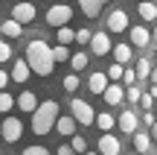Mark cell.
Listing matches in <instances>:
<instances>
[{
    "label": "cell",
    "mask_w": 157,
    "mask_h": 155,
    "mask_svg": "<svg viewBox=\"0 0 157 155\" xmlns=\"http://www.w3.org/2000/svg\"><path fill=\"white\" fill-rule=\"evenodd\" d=\"M131 50H134L131 44H117V47L111 50V53H113V62H117V64H128V62H131V56H134Z\"/></svg>",
    "instance_id": "e0dca14e"
},
{
    "label": "cell",
    "mask_w": 157,
    "mask_h": 155,
    "mask_svg": "<svg viewBox=\"0 0 157 155\" xmlns=\"http://www.w3.org/2000/svg\"><path fill=\"white\" fill-rule=\"evenodd\" d=\"M90 50H93L96 56H108V53L113 50L111 35H108V32H93V38H90Z\"/></svg>",
    "instance_id": "8fae6325"
},
{
    "label": "cell",
    "mask_w": 157,
    "mask_h": 155,
    "mask_svg": "<svg viewBox=\"0 0 157 155\" xmlns=\"http://www.w3.org/2000/svg\"><path fill=\"white\" fill-rule=\"evenodd\" d=\"M61 85H64V91H67V94H76L82 82H78V76H76V73H67V76H64V82H61Z\"/></svg>",
    "instance_id": "4316f807"
},
{
    "label": "cell",
    "mask_w": 157,
    "mask_h": 155,
    "mask_svg": "<svg viewBox=\"0 0 157 155\" xmlns=\"http://www.w3.org/2000/svg\"><path fill=\"white\" fill-rule=\"evenodd\" d=\"M137 123H140V117H137V111H131V108L119 111V117H117L119 132H125V135H134L137 132Z\"/></svg>",
    "instance_id": "9c48e42d"
},
{
    "label": "cell",
    "mask_w": 157,
    "mask_h": 155,
    "mask_svg": "<svg viewBox=\"0 0 157 155\" xmlns=\"http://www.w3.org/2000/svg\"><path fill=\"white\" fill-rule=\"evenodd\" d=\"M15 3H23V0H15Z\"/></svg>",
    "instance_id": "f6af8a7d"
},
{
    "label": "cell",
    "mask_w": 157,
    "mask_h": 155,
    "mask_svg": "<svg viewBox=\"0 0 157 155\" xmlns=\"http://www.w3.org/2000/svg\"><path fill=\"white\" fill-rule=\"evenodd\" d=\"M111 85V79H108V73H90V79H87V88L93 94H105V88Z\"/></svg>",
    "instance_id": "2e32d148"
},
{
    "label": "cell",
    "mask_w": 157,
    "mask_h": 155,
    "mask_svg": "<svg viewBox=\"0 0 157 155\" xmlns=\"http://www.w3.org/2000/svg\"><path fill=\"white\" fill-rule=\"evenodd\" d=\"M90 38H93V32L90 29H76V44H90Z\"/></svg>",
    "instance_id": "836d02e7"
},
{
    "label": "cell",
    "mask_w": 157,
    "mask_h": 155,
    "mask_svg": "<svg viewBox=\"0 0 157 155\" xmlns=\"http://www.w3.org/2000/svg\"><path fill=\"white\" fill-rule=\"evenodd\" d=\"M131 47H140V50H146L148 41H151V32H148L146 27H131Z\"/></svg>",
    "instance_id": "4fadbf2b"
},
{
    "label": "cell",
    "mask_w": 157,
    "mask_h": 155,
    "mask_svg": "<svg viewBox=\"0 0 157 155\" xmlns=\"http://www.w3.org/2000/svg\"><path fill=\"white\" fill-rule=\"evenodd\" d=\"M21 155H50V149H47V146H41V144H32V146H26Z\"/></svg>",
    "instance_id": "d6a6232c"
},
{
    "label": "cell",
    "mask_w": 157,
    "mask_h": 155,
    "mask_svg": "<svg viewBox=\"0 0 157 155\" xmlns=\"http://www.w3.org/2000/svg\"><path fill=\"white\" fill-rule=\"evenodd\" d=\"M148 79H151V85H157V67L151 70V76H148Z\"/></svg>",
    "instance_id": "ab89813d"
},
{
    "label": "cell",
    "mask_w": 157,
    "mask_h": 155,
    "mask_svg": "<svg viewBox=\"0 0 157 155\" xmlns=\"http://www.w3.org/2000/svg\"><path fill=\"white\" fill-rule=\"evenodd\" d=\"M151 141H157V123L151 126Z\"/></svg>",
    "instance_id": "60d3db41"
},
{
    "label": "cell",
    "mask_w": 157,
    "mask_h": 155,
    "mask_svg": "<svg viewBox=\"0 0 157 155\" xmlns=\"http://www.w3.org/2000/svg\"><path fill=\"white\" fill-rule=\"evenodd\" d=\"M32 76V67L26 64V59H17L15 64H12V79L21 82V85H26V79Z\"/></svg>",
    "instance_id": "5bb4252c"
},
{
    "label": "cell",
    "mask_w": 157,
    "mask_h": 155,
    "mask_svg": "<svg viewBox=\"0 0 157 155\" xmlns=\"http://www.w3.org/2000/svg\"><path fill=\"white\" fill-rule=\"evenodd\" d=\"M154 59H157V56H154Z\"/></svg>",
    "instance_id": "f907efd6"
},
{
    "label": "cell",
    "mask_w": 157,
    "mask_h": 155,
    "mask_svg": "<svg viewBox=\"0 0 157 155\" xmlns=\"http://www.w3.org/2000/svg\"><path fill=\"white\" fill-rule=\"evenodd\" d=\"M87 62H90L87 53H73V56H70V67H73V73L84 70V67H87Z\"/></svg>",
    "instance_id": "cb8c5ba5"
},
{
    "label": "cell",
    "mask_w": 157,
    "mask_h": 155,
    "mask_svg": "<svg viewBox=\"0 0 157 155\" xmlns=\"http://www.w3.org/2000/svg\"><path fill=\"white\" fill-rule=\"evenodd\" d=\"M78 6H82V12L87 18H96L102 12V6H105V0H78Z\"/></svg>",
    "instance_id": "d6986e66"
},
{
    "label": "cell",
    "mask_w": 157,
    "mask_h": 155,
    "mask_svg": "<svg viewBox=\"0 0 157 155\" xmlns=\"http://www.w3.org/2000/svg\"><path fill=\"white\" fill-rule=\"evenodd\" d=\"M96 126H99V129H102V135H105V132H111V129L117 126V117L108 114V111H99V114H96Z\"/></svg>",
    "instance_id": "44dd1931"
},
{
    "label": "cell",
    "mask_w": 157,
    "mask_h": 155,
    "mask_svg": "<svg viewBox=\"0 0 157 155\" xmlns=\"http://www.w3.org/2000/svg\"><path fill=\"white\" fill-rule=\"evenodd\" d=\"M122 82H125L128 88H134L137 82H140V79H137V70H128V67H125V76H122Z\"/></svg>",
    "instance_id": "e575fe53"
},
{
    "label": "cell",
    "mask_w": 157,
    "mask_h": 155,
    "mask_svg": "<svg viewBox=\"0 0 157 155\" xmlns=\"http://www.w3.org/2000/svg\"><path fill=\"white\" fill-rule=\"evenodd\" d=\"M140 97H143V88H140V85L125 88V100H131V103H140Z\"/></svg>",
    "instance_id": "4dcf8cb0"
},
{
    "label": "cell",
    "mask_w": 157,
    "mask_h": 155,
    "mask_svg": "<svg viewBox=\"0 0 157 155\" xmlns=\"http://www.w3.org/2000/svg\"><path fill=\"white\" fill-rule=\"evenodd\" d=\"M9 59H12V44L0 38V64H3V62H9Z\"/></svg>",
    "instance_id": "1f68e13d"
},
{
    "label": "cell",
    "mask_w": 157,
    "mask_h": 155,
    "mask_svg": "<svg viewBox=\"0 0 157 155\" xmlns=\"http://www.w3.org/2000/svg\"><path fill=\"white\" fill-rule=\"evenodd\" d=\"M96 152L99 155H119L122 152V144H119V138L113 132H105L99 141H96Z\"/></svg>",
    "instance_id": "52a82bcc"
},
{
    "label": "cell",
    "mask_w": 157,
    "mask_h": 155,
    "mask_svg": "<svg viewBox=\"0 0 157 155\" xmlns=\"http://www.w3.org/2000/svg\"><path fill=\"white\" fill-rule=\"evenodd\" d=\"M70 146H73L76 155H84V152H87V141H84L82 135H73V138H70Z\"/></svg>",
    "instance_id": "83f0119b"
},
{
    "label": "cell",
    "mask_w": 157,
    "mask_h": 155,
    "mask_svg": "<svg viewBox=\"0 0 157 155\" xmlns=\"http://www.w3.org/2000/svg\"><path fill=\"white\" fill-rule=\"evenodd\" d=\"M140 105L146 111H154V97H151V94H143V97H140Z\"/></svg>",
    "instance_id": "d590c367"
},
{
    "label": "cell",
    "mask_w": 157,
    "mask_h": 155,
    "mask_svg": "<svg viewBox=\"0 0 157 155\" xmlns=\"http://www.w3.org/2000/svg\"><path fill=\"white\" fill-rule=\"evenodd\" d=\"M134 70H137V79L146 82L148 76H151V70H154V67H151V62H148V59H137V67H134Z\"/></svg>",
    "instance_id": "603a6c76"
},
{
    "label": "cell",
    "mask_w": 157,
    "mask_h": 155,
    "mask_svg": "<svg viewBox=\"0 0 157 155\" xmlns=\"http://www.w3.org/2000/svg\"><path fill=\"white\" fill-rule=\"evenodd\" d=\"M9 79H12V73H6V70L0 67V91H6V85H9Z\"/></svg>",
    "instance_id": "8d00e7d4"
},
{
    "label": "cell",
    "mask_w": 157,
    "mask_h": 155,
    "mask_svg": "<svg viewBox=\"0 0 157 155\" xmlns=\"http://www.w3.org/2000/svg\"><path fill=\"white\" fill-rule=\"evenodd\" d=\"M105 3H111V0H105Z\"/></svg>",
    "instance_id": "bcb514c9"
},
{
    "label": "cell",
    "mask_w": 157,
    "mask_h": 155,
    "mask_svg": "<svg viewBox=\"0 0 157 155\" xmlns=\"http://www.w3.org/2000/svg\"><path fill=\"white\" fill-rule=\"evenodd\" d=\"M61 3H67V0H61Z\"/></svg>",
    "instance_id": "7dc6e473"
},
{
    "label": "cell",
    "mask_w": 157,
    "mask_h": 155,
    "mask_svg": "<svg viewBox=\"0 0 157 155\" xmlns=\"http://www.w3.org/2000/svg\"><path fill=\"white\" fill-rule=\"evenodd\" d=\"M137 3H143V0H137Z\"/></svg>",
    "instance_id": "c3c4849f"
},
{
    "label": "cell",
    "mask_w": 157,
    "mask_h": 155,
    "mask_svg": "<svg viewBox=\"0 0 157 155\" xmlns=\"http://www.w3.org/2000/svg\"><path fill=\"white\" fill-rule=\"evenodd\" d=\"M35 15H38V9H35L32 0H23V3H15V6H12V18H15L21 27L32 23V21H35Z\"/></svg>",
    "instance_id": "8992f818"
},
{
    "label": "cell",
    "mask_w": 157,
    "mask_h": 155,
    "mask_svg": "<svg viewBox=\"0 0 157 155\" xmlns=\"http://www.w3.org/2000/svg\"><path fill=\"white\" fill-rule=\"evenodd\" d=\"M70 41H76V32H73L70 27H61V29H58V44H64V47H67Z\"/></svg>",
    "instance_id": "f1b7e54d"
},
{
    "label": "cell",
    "mask_w": 157,
    "mask_h": 155,
    "mask_svg": "<svg viewBox=\"0 0 157 155\" xmlns=\"http://www.w3.org/2000/svg\"><path fill=\"white\" fill-rule=\"evenodd\" d=\"M32 3H35V0H32Z\"/></svg>",
    "instance_id": "681fc988"
},
{
    "label": "cell",
    "mask_w": 157,
    "mask_h": 155,
    "mask_svg": "<svg viewBox=\"0 0 157 155\" xmlns=\"http://www.w3.org/2000/svg\"><path fill=\"white\" fill-rule=\"evenodd\" d=\"M70 114H73L76 123H82V126L96 123V111L90 108V103H84V100H78V97H70Z\"/></svg>",
    "instance_id": "3957f363"
},
{
    "label": "cell",
    "mask_w": 157,
    "mask_h": 155,
    "mask_svg": "<svg viewBox=\"0 0 157 155\" xmlns=\"http://www.w3.org/2000/svg\"><path fill=\"white\" fill-rule=\"evenodd\" d=\"M137 12H140L143 21H157V3H151V0H143Z\"/></svg>",
    "instance_id": "7402d4cb"
},
{
    "label": "cell",
    "mask_w": 157,
    "mask_h": 155,
    "mask_svg": "<svg viewBox=\"0 0 157 155\" xmlns=\"http://www.w3.org/2000/svg\"><path fill=\"white\" fill-rule=\"evenodd\" d=\"M151 38H157V27H154V32H151Z\"/></svg>",
    "instance_id": "b9f144b4"
},
{
    "label": "cell",
    "mask_w": 157,
    "mask_h": 155,
    "mask_svg": "<svg viewBox=\"0 0 157 155\" xmlns=\"http://www.w3.org/2000/svg\"><path fill=\"white\" fill-rule=\"evenodd\" d=\"M143 123H146V126H154V111H146V114H143Z\"/></svg>",
    "instance_id": "f35d334b"
},
{
    "label": "cell",
    "mask_w": 157,
    "mask_h": 155,
    "mask_svg": "<svg viewBox=\"0 0 157 155\" xmlns=\"http://www.w3.org/2000/svg\"><path fill=\"white\" fill-rule=\"evenodd\" d=\"M26 64L32 67V73L38 76H50L56 67V59H52V47L41 38H32L26 44Z\"/></svg>",
    "instance_id": "6da1fadb"
},
{
    "label": "cell",
    "mask_w": 157,
    "mask_h": 155,
    "mask_svg": "<svg viewBox=\"0 0 157 155\" xmlns=\"http://www.w3.org/2000/svg\"><path fill=\"white\" fill-rule=\"evenodd\" d=\"M15 97H12V94H6V91H0V114H9L12 108H15Z\"/></svg>",
    "instance_id": "d4e9b609"
},
{
    "label": "cell",
    "mask_w": 157,
    "mask_h": 155,
    "mask_svg": "<svg viewBox=\"0 0 157 155\" xmlns=\"http://www.w3.org/2000/svg\"><path fill=\"white\" fill-rule=\"evenodd\" d=\"M105 73H108V79H111V82H119V79L125 76V64H117V62H113Z\"/></svg>",
    "instance_id": "484cf974"
},
{
    "label": "cell",
    "mask_w": 157,
    "mask_h": 155,
    "mask_svg": "<svg viewBox=\"0 0 157 155\" xmlns=\"http://www.w3.org/2000/svg\"><path fill=\"white\" fill-rule=\"evenodd\" d=\"M134 149L137 152H148L151 149V132H134Z\"/></svg>",
    "instance_id": "ffe728a7"
},
{
    "label": "cell",
    "mask_w": 157,
    "mask_h": 155,
    "mask_svg": "<svg viewBox=\"0 0 157 155\" xmlns=\"http://www.w3.org/2000/svg\"><path fill=\"white\" fill-rule=\"evenodd\" d=\"M102 97H105L108 105H122V100H125V88L119 85V82H111V85L105 88V94H102Z\"/></svg>",
    "instance_id": "7c38bea8"
},
{
    "label": "cell",
    "mask_w": 157,
    "mask_h": 155,
    "mask_svg": "<svg viewBox=\"0 0 157 155\" xmlns=\"http://www.w3.org/2000/svg\"><path fill=\"white\" fill-rule=\"evenodd\" d=\"M15 103H17V108H21V111L35 114V108L41 105V100H38V94H35V91H29V88H26V91H21V94L15 97Z\"/></svg>",
    "instance_id": "ba28073f"
},
{
    "label": "cell",
    "mask_w": 157,
    "mask_h": 155,
    "mask_svg": "<svg viewBox=\"0 0 157 155\" xmlns=\"http://www.w3.org/2000/svg\"><path fill=\"white\" fill-rule=\"evenodd\" d=\"M154 114H157V97H154Z\"/></svg>",
    "instance_id": "7bdbcfd3"
},
{
    "label": "cell",
    "mask_w": 157,
    "mask_h": 155,
    "mask_svg": "<svg viewBox=\"0 0 157 155\" xmlns=\"http://www.w3.org/2000/svg\"><path fill=\"white\" fill-rule=\"evenodd\" d=\"M56 155H76V152H73V146H70V144H61Z\"/></svg>",
    "instance_id": "74e56055"
},
{
    "label": "cell",
    "mask_w": 157,
    "mask_h": 155,
    "mask_svg": "<svg viewBox=\"0 0 157 155\" xmlns=\"http://www.w3.org/2000/svg\"><path fill=\"white\" fill-rule=\"evenodd\" d=\"M84 155H99V152H90V149H87V152H84Z\"/></svg>",
    "instance_id": "ee69618b"
},
{
    "label": "cell",
    "mask_w": 157,
    "mask_h": 155,
    "mask_svg": "<svg viewBox=\"0 0 157 155\" xmlns=\"http://www.w3.org/2000/svg\"><path fill=\"white\" fill-rule=\"evenodd\" d=\"M21 32H23V27L15 21V18H9V21L0 23V35H6V38H17Z\"/></svg>",
    "instance_id": "ac0fdd59"
},
{
    "label": "cell",
    "mask_w": 157,
    "mask_h": 155,
    "mask_svg": "<svg viewBox=\"0 0 157 155\" xmlns=\"http://www.w3.org/2000/svg\"><path fill=\"white\" fill-rule=\"evenodd\" d=\"M56 132L64 135V138H73V135H76V117L73 114H61L58 123H56Z\"/></svg>",
    "instance_id": "9a60e30c"
},
{
    "label": "cell",
    "mask_w": 157,
    "mask_h": 155,
    "mask_svg": "<svg viewBox=\"0 0 157 155\" xmlns=\"http://www.w3.org/2000/svg\"><path fill=\"white\" fill-rule=\"evenodd\" d=\"M58 117H61V111H58V103L56 100H44V103L35 108L32 114V135H50V129H56Z\"/></svg>",
    "instance_id": "7a4b0ae2"
},
{
    "label": "cell",
    "mask_w": 157,
    "mask_h": 155,
    "mask_svg": "<svg viewBox=\"0 0 157 155\" xmlns=\"http://www.w3.org/2000/svg\"><path fill=\"white\" fill-rule=\"evenodd\" d=\"M125 29H131L128 15H125L122 9H113L111 15H108V32H125Z\"/></svg>",
    "instance_id": "30bf717a"
},
{
    "label": "cell",
    "mask_w": 157,
    "mask_h": 155,
    "mask_svg": "<svg viewBox=\"0 0 157 155\" xmlns=\"http://www.w3.org/2000/svg\"><path fill=\"white\" fill-rule=\"evenodd\" d=\"M52 59H56V62H70V50L64 44H56L52 47Z\"/></svg>",
    "instance_id": "f546056e"
},
{
    "label": "cell",
    "mask_w": 157,
    "mask_h": 155,
    "mask_svg": "<svg viewBox=\"0 0 157 155\" xmlns=\"http://www.w3.org/2000/svg\"><path fill=\"white\" fill-rule=\"evenodd\" d=\"M21 135H23V123L17 120V117L6 114L3 123H0V138H3L6 144H17V141H21Z\"/></svg>",
    "instance_id": "5b68a950"
},
{
    "label": "cell",
    "mask_w": 157,
    "mask_h": 155,
    "mask_svg": "<svg viewBox=\"0 0 157 155\" xmlns=\"http://www.w3.org/2000/svg\"><path fill=\"white\" fill-rule=\"evenodd\" d=\"M70 21H73V9H70L67 3H56V6H50V12H47V27L61 29V27H67Z\"/></svg>",
    "instance_id": "277c9868"
}]
</instances>
